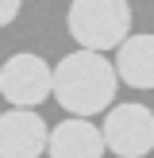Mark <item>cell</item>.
I'll use <instances>...</instances> for the list:
<instances>
[{"instance_id": "obj_6", "label": "cell", "mask_w": 154, "mask_h": 158, "mask_svg": "<svg viewBox=\"0 0 154 158\" xmlns=\"http://www.w3.org/2000/svg\"><path fill=\"white\" fill-rule=\"evenodd\" d=\"M104 135L92 120H62L58 127H50V158H104Z\"/></svg>"}, {"instance_id": "obj_1", "label": "cell", "mask_w": 154, "mask_h": 158, "mask_svg": "<svg viewBox=\"0 0 154 158\" xmlns=\"http://www.w3.org/2000/svg\"><path fill=\"white\" fill-rule=\"evenodd\" d=\"M116 89H120V77H116V66L104 54L73 50L54 66V100L73 120H89L96 112H112L116 108Z\"/></svg>"}, {"instance_id": "obj_4", "label": "cell", "mask_w": 154, "mask_h": 158, "mask_svg": "<svg viewBox=\"0 0 154 158\" xmlns=\"http://www.w3.org/2000/svg\"><path fill=\"white\" fill-rule=\"evenodd\" d=\"M104 147L120 158H146L154 151V112L146 104H116L100 123Z\"/></svg>"}, {"instance_id": "obj_3", "label": "cell", "mask_w": 154, "mask_h": 158, "mask_svg": "<svg viewBox=\"0 0 154 158\" xmlns=\"http://www.w3.org/2000/svg\"><path fill=\"white\" fill-rule=\"evenodd\" d=\"M0 97L19 112H38V104L54 97V66L31 50L12 54L0 66Z\"/></svg>"}, {"instance_id": "obj_2", "label": "cell", "mask_w": 154, "mask_h": 158, "mask_svg": "<svg viewBox=\"0 0 154 158\" xmlns=\"http://www.w3.org/2000/svg\"><path fill=\"white\" fill-rule=\"evenodd\" d=\"M66 27L77 50L108 54L131 39V4L127 0H73L66 12Z\"/></svg>"}, {"instance_id": "obj_8", "label": "cell", "mask_w": 154, "mask_h": 158, "mask_svg": "<svg viewBox=\"0 0 154 158\" xmlns=\"http://www.w3.org/2000/svg\"><path fill=\"white\" fill-rule=\"evenodd\" d=\"M19 12H23V4H19V0H0V27H8V23H12Z\"/></svg>"}, {"instance_id": "obj_5", "label": "cell", "mask_w": 154, "mask_h": 158, "mask_svg": "<svg viewBox=\"0 0 154 158\" xmlns=\"http://www.w3.org/2000/svg\"><path fill=\"white\" fill-rule=\"evenodd\" d=\"M50 147V127L38 112L8 108L0 112V158H43Z\"/></svg>"}, {"instance_id": "obj_7", "label": "cell", "mask_w": 154, "mask_h": 158, "mask_svg": "<svg viewBox=\"0 0 154 158\" xmlns=\"http://www.w3.org/2000/svg\"><path fill=\"white\" fill-rule=\"evenodd\" d=\"M116 77L131 89H154V35H131L116 50Z\"/></svg>"}]
</instances>
